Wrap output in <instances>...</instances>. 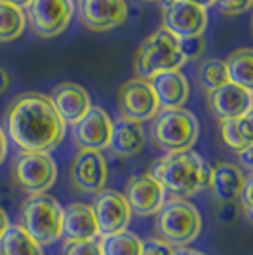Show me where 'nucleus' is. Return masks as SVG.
I'll return each mask as SVG.
<instances>
[{"mask_svg": "<svg viewBox=\"0 0 253 255\" xmlns=\"http://www.w3.org/2000/svg\"><path fill=\"white\" fill-rule=\"evenodd\" d=\"M4 128L21 152H50L67 131L50 96L38 92H25L11 99L4 113Z\"/></svg>", "mask_w": 253, "mask_h": 255, "instance_id": "1", "label": "nucleus"}, {"mask_svg": "<svg viewBox=\"0 0 253 255\" xmlns=\"http://www.w3.org/2000/svg\"><path fill=\"white\" fill-rule=\"evenodd\" d=\"M210 171V164L190 149L156 158L148 170V175L158 181L166 192H171L173 198L187 200L189 196L208 189Z\"/></svg>", "mask_w": 253, "mask_h": 255, "instance_id": "2", "label": "nucleus"}, {"mask_svg": "<svg viewBox=\"0 0 253 255\" xmlns=\"http://www.w3.org/2000/svg\"><path fill=\"white\" fill-rule=\"evenodd\" d=\"M200 126L196 117L187 109H160L158 115L152 118L150 139L154 147L169 152L190 150L198 141Z\"/></svg>", "mask_w": 253, "mask_h": 255, "instance_id": "3", "label": "nucleus"}, {"mask_svg": "<svg viewBox=\"0 0 253 255\" xmlns=\"http://www.w3.org/2000/svg\"><path fill=\"white\" fill-rule=\"evenodd\" d=\"M156 238L168 242L175 250L187 248L190 242L198 238L202 231V215L198 208L189 200L183 198H171L156 213Z\"/></svg>", "mask_w": 253, "mask_h": 255, "instance_id": "4", "label": "nucleus"}, {"mask_svg": "<svg viewBox=\"0 0 253 255\" xmlns=\"http://www.w3.org/2000/svg\"><path fill=\"white\" fill-rule=\"evenodd\" d=\"M185 65L179 52V42L166 29H156L141 42L133 55V71L137 78L150 80L166 71H181Z\"/></svg>", "mask_w": 253, "mask_h": 255, "instance_id": "5", "label": "nucleus"}, {"mask_svg": "<svg viewBox=\"0 0 253 255\" xmlns=\"http://www.w3.org/2000/svg\"><path fill=\"white\" fill-rule=\"evenodd\" d=\"M63 208L52 194H32L21 204L19 227L36 244L48 246L61 238Z\"/></svg>", "mask_w": 253, "mask_h": 255, "instance_id": "6", "label": "nucleus"}, {"mask_svg": "<svg viewBox=\"0 0 253 255\" xmlns=\"http://www.w3.org/2000/svg\"><path fill=\"white\" fill-rule=\"evenodd\" d=\"M11 183L25 194H44L57 181V164L50 152H19L10 171Z\"/></svg>", "mask_w": 253, "mask_h": 255, "instance_id": "7", "label": "nucleus"}, {"mask_svg": "<svg viewBox=\"0 0 253 255\" xmlns=\"http://www.w3.org/2000/svg\"><path fill=\"white\" fill-rule=\"evenodd\" d=\"M74 15L73 0H31L27 21L40 38H55L67 31Z\"/></svg>", "mask_w": 253, "mask_h": 255, "instance_id": "8", "label": "nucleus"}, {"mask_svg": "<svg viewBox=\"0 0 253 255\" xmlns=\"http://www.w3.org/2000/svg\"><path fill=\"white\" fill-rule=\"evenodd\" d=\"M118 109L122 118L143 124L158 115L160 105L148 80L129 78L118 90Z\"/></svg>", "mask_w": 253, "mask_h": 255, "instance_id": "9", "label": "nucleus"}, {"mask_svg": "<svg viewBox=\"0 0 253 255\" xmlns=\"http://www.w3.org/2000/svg\"><path fill=\"white\" fill-rule=\"evenodd\" d=\"M109 168L107 158L99 150H78L71 162L69 181L76 192L97 194L105 189Z\"/></svg>", "mask_w": 253, "mask_h": 255, "instance_id": "10", "label": "nucleus"}, {"mask_svg": "<svg viewBox=\"0 0 253 255\" xmlns=\"http://www.w3.org/2000/svg\"><path fill=\"white\" fill-rule=\"evenodd\" d=\"M162 29L179 38L202 36L208 29V10L189 2L169 0L162 10Z\"/></svg>", "mask_w": 253, "mask_h": 255, "instance_id": "11", "label": "nucleus"}, {"mask_svg": "<svg viewBox=\"0 0 253 255\" xmlns=\"http://www.w3.org/2000/svg\"><path fill=\"white\" fill-rule=\"evenodd\" d=\"M78 19L88 31L109 32L127 19L126 0H78Z\"/></svg>", "mask_w": 253, "mask_h": 255, "instance_id": "12", "label": "nucleus"}, {"mask_svg": "<svg viewBox=\"0 0 253 255\" xmlns=\"http://www.w3.org/2000/svg\"><path fill=\"white\" fill-rule=\"evenodd\" d=\"M113 120L105 109L90 107V111L73 126V141L78 150L109 149Z\"/></svg>", "mask_w": 253, "mask_h": 255, "instance_id": "13", "label": "nucleus"}, {"mask_svg": "<svg viewBox=\"0 0 253 255\" xmlns=\"http://www.w3.org/2000/svg\"><path fill=\"white\" fill-rule=\"evenodd\" d=\"M92 210L95 215L97 231L103 236L126 231L129 217H131L124 194L113 191V189H103L101 192H97L94 204H92Z\"/></svg>", "mask_w": 253, "mask_h": 255, "instance_id": "14", "label": "nucleus"}, {"mask_svg": "<svg viewBox=\"0 0 253 255\" xmlns=\"http://www.w3.org/2000/svg\"><path fill=\"white\" fill-rule=\"evenodd\" d=\"M124 198L129 206V212L147 217L158 213L160 208L166 204V191L154 177L143 173L127 181Z\"/></svg>", "mask_w": 253, "mask_h": 255, "instance_id": "15", "label": "nucleus"}, {"mask_svg": "<svg viewBox=\"0 0 253 255\" xmlns=\"http://www.w3.org/2000/svg\"><path fill=\"white\" fill-rule=\"evenodd\" d=\"M253 94L242 86L225 84L219 90L208 94V109L219 122L246 117L252 113Z\"/></svg>", "mask_w": 253, "mask_h": 255, "instance_id": "16", "label": "nucleus"}, {"mask_svg": "<svg viewBox=\"0 0 253 255\" xmlns=\"http://www.w3.org/2000/svg\"><path fill=\"white\" fill-rule=\"evenodd\" d=\"M50 99L57 115L65 122V126H74L92 107L88 90L74 82H63V84L55 86Z\"/></svg>", "mask_w": 253, "mask_h": 255, "instance_id": "17", "label": "nucleus"}, {"mask_svg": "<svg viewBox=\"0 0 253 255\" xmlns=\"http://www.w3.org/2000/svg\"><path fill=\"white\" fill-rule=\"evenodd\" d=\"M97 236H99V231H97L92 206L76 202L65 208L63 221H61V238H65V242L92 240Z\"/></svg>", "mask_w": 253, "mask_h": 255, "instance_id": "18", "label": "nucleus"}, {"mask_svg": "<svg viewBox=\"0 0 253 255\" xmlns=\"http://www.w3.org/2000/svg\"><path fill=\"white\" fill-rule=\"evenodd\" d=\"M248 173H244L240 166L231 162H219L210 171V185L208 189L221 204H231L238 198L246 183Z\"/></svg>", "mask_w": 253, "mask_h": 255, "instance_id": "19", "label": "nucleus"}, {"mask_svg": "<svg viewBox=\"0 0 253 255\" xmlns=\"http://www.w3.org/2000/svg\"><path fill=\"white\" fill-rule=\"evenodd\" d=\"M148 82L154 90L160 109H181L189 99V80L181 71L160 73V75L152 76Z\"/></svg>", "mask_w": 253, "mask_h": 255, "instance_id": "20", "label": "nucleus"}, {"mask_svg": "<svg viewBox=\"0 0 253 255\" xmlns=\"http://www.w3.org/2000/svg\"><path fill=\"white\" fill-rule=\"evenodd\" d=\"M145 139H147V135H145V128L141 122L118 118L116 122H113L109 149L113 150L116 156L129 158V156H135L143 150Z\"/></svg>", "mask_w": 253, "mask_h": 255, "instance_id": "21", "label": "nucleus"}, {"mask_svg": "<svg viewBox=\"0 0 253 255\" xmlns=\"http://www.w3.org/2000/svg\"><path fill=\"white\" fill-rule=\"evenodd\" d=\"M219 133H221L223 141L227 143V147H231L236 152L252 147V141H253L252 113L246 115V117L219 122Z\"/></svg>", "mask_w": 253, "mask_h": 255, "instance_id": "22", "label": "nucleus"}, {"mask_svg": "<svg viewBox=\"0 0 253 255\" xmlns=\"http://www.w3.org/2000/svg\"><path fill=\"white\" fill-rule=\"evenodd\" d=\"M227 78L231 84L253 90V52L250 48H238L225 61Z\"/></svg>", "mask_w": 253, "mask_h": 255, "instance_id": "23", "label": "nucleus"}, {"mask_svg": "<svg viewBox=\"0 0 253 255\" xmlns=\"http://www.w3.org/2000/svg\"><path fill=\"white\" fill-rule=\"evenodd\" d=\"M0 255H44L42 246L36 244L19 225L8 227L0 238Z\"/></svg>", "mask_w": 253, "mask_h": 255, "instance_id": "24", "label": "nucleus"}, {"mask_svg": "<svg viewBox=\"0 0 253 255\" xmlns=\"http://www.w3.org/2000/svg\"><path fill=\"white\" fill-rule=\"evenodd\" d=\"M25 13L21 8L0 0V42H13L25 32Z\"/></svg>", "mask_w": 253, "mask_h": 255, "instance_id": "25", "label": "nucleus"}, {"mask_svg": "<svg viewBox=\"0 0 253 255\" xmlns=\"http://www.w3.org/2000/svg\"><path fill=\"white\" fill-rule=\"evenodd\" d=\"M196 82L206 94L219 90L221 86L229 84L225 61L221 59H204L196 69Z\"/></svg>", "mask_w": 253, "mask_h": 255, "instance_id": "26", "label": "nucleus"}, {"mask_svg": "<svg viewBox=\"0 0 253 255\" xmlns=\"http://www.w3.org/2000/svg\"><path fill=\"white\" fill-rule=\"evenodd\" d=\"M141 246H143V240L137 234L127 233V231L101 238L103 255H141Z\"/></svg>", "mask_w": 253, "mask_h": 255, "instance_id": "27", "label": "nucleus"}, {"mask_svg": "<svg viewBox=\"0 0 253 255\" xmlns=\"http://www.w3.org/2000/svg\"><path fill=\"white\" fill-rule=\"evenodd\" d=\"M179 52L183 55L185 63H192L198 61L204 52H206V38L204 36H190V38H179Z\"/></svg>", "mask_w": 253, "mask_h": 255, "instance_id": "28", "label": "nucleus"}, {"mask_svg": "<svg viewBox=\"0 0 253 255\" xmlns=\"http://www.w3.org/2000/svg\"><path fill=\"white\" fill-rule=\"evenodd\" d=\"M61 255H103L101 252V240H80V242H65Z\"/></svg>", "mask_w": 253, "mask_h": 255, "instance_id": "29", "label": "nucleus"}, {"mask_svg": "<svg viewBox=\"0 0 253 255\" xmlns=\"http://www.w3.org/2000/svg\"><path fill=\"white\" fill-rule=\"evenodd\" d=\"M253 0H215L217 10L223 15H240L252 8Z\"/></svg>", "mask_w": 253, "mask_h": 255, "instance_id": "30", "label": "nucleus"}, {"mask_svg": "<svg viewBox=\"0 0 253 255\" xmlns=\"http://www.w3.org/2000/svg\"><path fill=\"white\" fill-rule=\"evenodd\" d=\"M175 248L169 246L168 242L160 240V238H148L147 242L141 246V255H173Z\"/></svg>", "mask_w": 253, "mask_h": 255, "instance_id": "31", "label": "nucleus"}, {"mask_svg": "<svg viewBox=\"0 0 253 255\" xmlns=\"http://www.w3.org/2000/svg\"><path fill=\"white\" fill-rule=\"evenodd\" d=\"M252 196H253V177L252 175H248L246 177V183H244L242 191L238 194V200L242 204V210L246 213V217H248V221H252L253 219V202H252Z\"/></svg>", "mask_w": 253, "mask_h": 255, "instance_id": "32", "label": "nucleus"}, {"mask_svg": "<svg viewBox=\"0 0 253 255\" xmlns=\"http://www.w3.org/2000/svg\"><path fill=\"white\" fill-rule=\"evenodd\" d=\"M238 162H240V168H242L244 173L252 175V170H253L252 147H248V149H244V150H240V152H238Z\"/></svg>", "mask_w": 253, "mask_h": 255, "instance_id": "33", "label": "nucleus"}, {"mask_svg": "<svg viewBox=\"0 0 253 255\" xmlns=\"http://www.w3.org/2000/svg\"><path fill=\"white\" fill-rule=\"evenodd\" d=\"M10 86H11L10 73H8L4 67H0V96H2V94H6V92L10 90Z\"/></svg>", "mask_w": 253, "mask_h": 255, "instance_id": "34", "label": "nucleus"}, {"mask_svg": "<svg viewBox=\"0 0 253 255\" xmlns=\"http://www.w3.org/2000/svg\"><path fill=\"white\" fill-rule=\"evenodd\" d=\"M6 156H8V135L0 128V164L6 160Z\"/></svg>", "mask_w": 253, "mask_h": 255, "instance_id": "35", "label": "nucleus"}, {"mask_svg": "<svg viewBox=\"0 0 253 255\" xmlns=\"http://www.w3.org/2000/svg\"><path fill=\"white\" fill-rule=\"evenodd\" d=\"M8 227H10V221H8V215H6V212L0 208V238L4 236V233L8 231Z\"/></svg>", "mask_w": 253, "mask_h": 255, "instance_id": "36", "label": "nucleus"}, {"mask_svg": "<svg viewBox=\"0 0 253 255\" xmlns=\"http://www.w3.org/2000/svg\"><path fill=\"white\" fill-rule=\"evenodd\" d=\"M181 2H189V4L198 6V8H204V10H208L210 6H215V0H181Z\"/></svg>", "mask_w": 253, "mask_h": 255, "instance_id": "37", "label": "nucleus"}, {"mask_svg": "<svg viewBox=\"0 0 253 255\" xmlns=\"http://www.w3.org/2000/svg\"><path fill=\"white\" fill-rule=\"evenodd\" d=\"M173 255H206V254L200 252V250H192V248H179V250H175Z\"/></svg>", "mask_w": 253, "mask_h": 255, "instance_id": "38", "label": "nucleus"}, {"mask_svg": "<svg viewBox=\"0 0 253 255\" xmlns=\"http://www.w3.org/2000/svg\"><path fill=\"white\" fill-rule=\"evenodd\" d=\"M2 2H8L11 6H17V8H27L29 4H31V0H2Z\"/></svg>", "mask_w": 253, "mask_h": 255, "instance_id": "39", "label": "nucleus"}, {"mask_svg": "<svg viewBox=\"0 0 253 255\" xmlns=\"http://www.w3.org/2000/svg\"><path fill=\"white\" fill-rule=\"evenodd\" d=\"M145 2H162V0H145Z\"/></svg>", "mask_w": 253, "mask_h": 255, "instance_id": "40", "label": "nucleus"}]
</instances>
